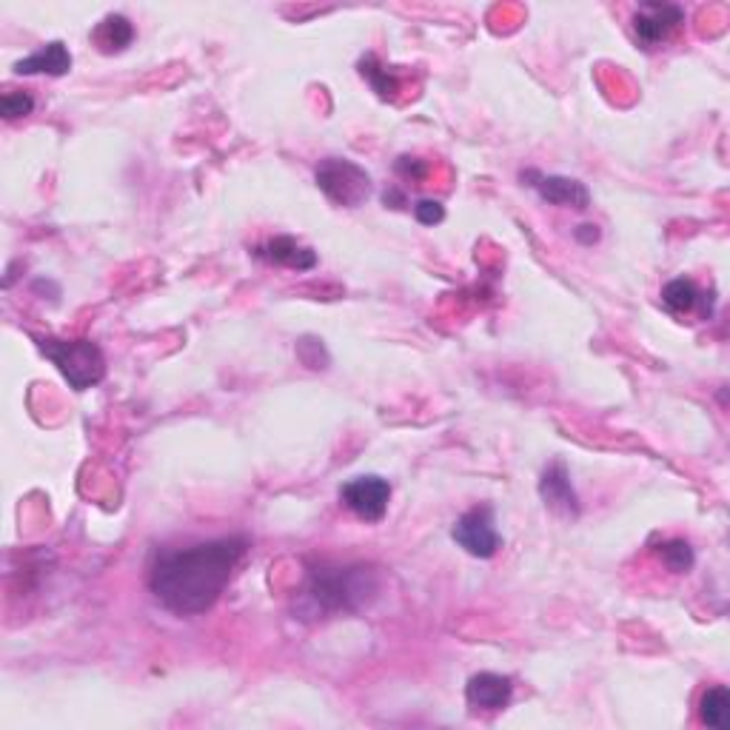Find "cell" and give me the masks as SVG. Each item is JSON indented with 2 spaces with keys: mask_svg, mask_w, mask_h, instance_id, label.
Here are the masks:
<instances>
[{
  "mask_svg": "<svg viewBox=\"0 0 730 730\" xmlns=\"http://www.w3.org/2000/svg\"><path fill=\"white\" fill-rule=\"evenodd\" d=\"M246 551L249 537H221L191 548L160 551L149 568V591L172 614H205L223 596Z\"/></svg>",
  "mask_w": 730,
  "mask_h": 730,
  "instance_id": "6da1fadb",
  "label": "cell"
},
{
  "mask_svg": "<svg viewBox=\"0 0 730 730\" xmlns=\"http://www.w3.org/2000/svg\"><path fill=\"white\" fill-rule=\"evenodd\" d=\"M380 591V577L372 565H314L305 579V602L314 614L337 616L368 608Z\"/></svg>",
  "mask_w": 730,
  "mask_h": 730,
  "instance_id": "7a4b0ae2",
  "label": "cell"
},
{
  "mask_svg": "<svg viewBox=\"0 0 730 730\" xmlns=\"http://www.w3.org/2000/svg\"><path fill=\"white\" fill-rule=\"evenodd\" d=\"M40 354L58 365V372L75 391L98 386L106 377V357L98 342L91 340H58V337H35Z\"/></svg>",
  "mask_w": 730,
  "mask_h": 730,
  "instance_id": "3957f363",
  "label": "cell"
},
{
  "mask_svg": "<svg viewBox=\"0 0 730 730\" xmlns=\"http://www.w3.org/2000/svg\"><path fill=\"white\" fill-rule=\"evenodd\" d=\"M317 186L328 200L345 209H357L372 194V177L354 160L328 158L317 166Z\"/></svg>",
  "mask_w": 730,
  "mask_h": 730,
  "instance_id": "277c9868",
  "label": "cell"
},
{
  "mask_svg": "<svg viewBox=\"0 0 730 730\" xmlns=\"http://www.w3.org/2000/svg\"><path fill=\"white\" fill-rule=\"evenodd\" d=\"M451 537L465 554L477 556V559H491L500 551L502 540L494 523V508L491 505H477V508L465 511L463 517L456 519L451 528Z\"/></svg>",
  "mask_w": 730,
  "mask_h": 730,
  "instance_id": "5b68a950",
  "label": "cell"
},
{
  "mask_svg": "<svg viewBox=\"0 0 730 730\" xmlns=\"http://www.w3.org/2000/svg\"><path fill=\"white\" fill-rule=\"evenodd\" d=\"M340 500L363 523H380L386 517L388 502H391V482L377 474L354 477L340 488Z\"/></svg>",
  "mask_w": 730,
  "mask_h": 730,
  "instance_id": "8992f818",
  "label": "cell"
},
{
  "mask_svg": "<svg viewBox=\"0 0 730 730\" xmlns=\"http://www.w3.org/2000/svg\"><path fill=\"white\" fill-rule=\"evenodd\" d=\"M682 23L684 9L677 7V3H639V9L631 17L633 38L645 49L665 43Z\"/></svg>",
  "mask_w": 730,
  "mask_h": 730,
  "instance_id": "52a82bcc",
  "label": "cell"
},
{
  "mask_svg": "<svg viewBox=\"0 0 730 730\" xmlns=\"http://www.w3.org/2000/svg\"><path fill=\"white\" fill-rule=\"evenodd\" d=\"M519 177H523V182H528V186L551 205H565V209H579V212L591 205V191H588V186L586 182L574 180V177L542 175L537 168H528V172H523Z\"/></svg>",
  "mask_w": 730,
  "mask_h": 730,
  "instance_id": "ba28073f",
  "label": "cell"
},
{
  "mask_svg": "<svg viewBox=\"0 0 730 730\" xmlns=\"http://www.w3.org/2000/svg\"><path fill=\"white\" fill-rule=\"evenodd\" d=\"M540 496L545 502L548 508L554 511V514H563V517H579V496L570 486L568 468L565 463H551L542 471L540 479Z\"/></svg>",
  "mask_w": 730,
  "mask_h": 730,
  "instance_id": "9c48e42d",
  "label": "cell"
},
{
  "mask_svg": "<svg viewBox=\"0 0 730 730\" xmlns=\"http://www.w3.org/2000/svg\"><path fill=\"white\" fill-rule=\"evenodd\" d=\"M511 696H514L511 677L491 674V670L474 674L468 684H465V700L471 707H479V710H502V707H508Z\"/></svg>",
  "mask_w": 730,
  "mask_h": 730,
  "instance_id": "30bf717a",
  "label": "cell"
},
{
  "mask_svg": "<svg viewBox=\"0 0 730 730\" xmlns=\"http://www.w3.org/2000/svg\"><path fill=\"white\" fill-rule=\"evenodd\" d=\"M254 257L266 260L272 266H286L297 268V272H309V268L317 266V251L309 249V246H300L294 237L280 235L266 240L263 246L254 249Z\"/></svg>",
  "mask_w": 730,
  "mask_h": 730,
  "instance_id": "8fae6325",
  "label": "cell"
},
{
  "mask_svg": "<svg viewBox=\"0 0 730 730\" xmlns=\"http://www.w3.org/2000/svg\"><path fill=\"white\" fill-rule=\"evenodd\" d=\"M710 297L714 294H705L691 277H677V280L665 282V289H662V303L674 314H691L693 309H700L702 317H710L714 314Z\"/></svg>",
  "mask_w": 730,
  "mask_h": 730,
  "instance_id": "7c38bea8",
  "label": "cell"
},
{
  "mask_svg": "<svg viewBox=\"0 0 730 730\" xmlns=\"http://www.w3.org/2000/svg\"><path fill=\"white\" fill-rule=\"evenodd\" d=\"M12 68H15V75L63 77L68 75V68H72V54H68L63 40H52V43L40 46L38 52H32L29 58L17 61Z\"/></svg>",
  "mask_w": 730,
  "mask_h": 730,
  "instance_id": "4fadbf2b",
  "label": "cell"
},
{
  "mask_svg": "<svg viewBox=\"0 0 730 730\" xmlns=\"http://www.w3.org/2000/svg\"><path fill=\"white\" fill-rule=\"evenodd\" d=\"M91 40H95V46H98L103 54H117L135 40V26H131V21L126 15L112 12V15H106L98 26H95Z\"/></svg>",
  "mask_w": 730,
  "mask_h": 730,
  "instance_id": "5bb4252c",
  "label": "cell"
},
{
  "mask_svg": "<svg viewBox=\"0 0 730 730\" xmlns=\"http://www.w3.org/2000/svg\"><path fill=\"white\" fill-rule=\"evenodd\" d=\"M728 714H730V693L725 684H714L702 693L700 700V719L707 728L722 730L728 728Z\"/></svg>",
  "mask_w": 730,
  "mask_h": 730,
  "instance_id": "9a60e30c",
  "label": "cell"
},
{
  "mask_svg": "<svg viewBox=\"0 0 730 730\" xmlns=\"http://www.w3.org/2000/svg\"><path fill=\"white\" fill-rule=\"evenodd\" d=\"M360 75L368 77V84L374 86V91L380 95V98H391L400 84H397V77L388 72L386 66H380V61L374 58V54H365L363 61H360Z\"/></svg>",
  "mask_w": 730,
  "mask_h": 730,
  "instance_id": "2e32d148",
  "label": "cell"
},
{
  "mask_svg": "<svg viewBox=\"0 0 730 730\" xmlns=\"http://www.w3.org/2000/svg\"><path fill=\"white\" fill-rule=\"evenodd\" d=\"M659 556L665 568L674 570V574H684V570H691L693 563H696V554H693L691 542L684 540H668L659 545Z\"/></svg>",
  "mask_w": 730,
  "mask_h": 730,
  "instance_id": "e0dca14e",
  "label": "cell"
},
{
  "mask_svg": "<svg viewBox=\"0 0 730 730\" xmlns=\"http://www.w3.org/2000/svg\"><path fill=\"white\" fill-rule=\"evenodd\" d=\"M35 109V98H32L29 91H17V89H7L3 91V98H0V112L7 121H17V117H26Z\"/></svg>",
  "mask_w": 730,
  "mask_h": 730,
  "instance_id": "ac0fdd59",
  "label": "cell"
},
{
  "mask_svg": "<svg viewBox=\"0 0 730 730\" xmlns=\"http://www.w3.org/2000/svg\"><path fill=\"white\" fill-rule=\"evenodd\" d=\"M414 217L423 226H437V223L445 221V205L440 200H417L414 203Z\"/></svg>",
  "mask_w": 730,
  "mask_h": 730,
  "instance_id": "d6986e66",
  "label": "cell"
},
{
  "mask_svg": "<svg viewBox=\"0 0 730 730\" xmlns=\"http://www.w3.org/2000/svg\"><path fill=\"white\" fill-rule=\"evenodd\" d=\"M397 175L408 177V180H423V177L428 175V166L423 163V160L417 158H408V154H403V158L397 160Z\"/></svg>",
  "mask_w": 730,
  "mask_h": 730,
  "instance_id": "ffe728a7",
  "label": "cell"
},
{
  "mask_svg": "<svg viewBox=\"0 0 730 730\" xmlns=\"http://www.w3.org/2000/svg\"><path fill=\"white\" fill-rule=\"evenodd\" d=\"M574 237H577V240L582 246H593V243H596V240H600V228L591 226V223H586V226H577Z\"/></svg>",
  "mask_w": 730,
  "mask_h": 730,
  "instance_id": "44dd1931",
  "label": "cell"
},
{
  "mask_svg": "<svg viewBox=\"0 0 730 730\" xmlns=\"http://www.w3.org/2000/svg\"><path fill=\"white\" fill-rule=\"evenodd\" d=\"M382 200H386V205H394V209L405 205V194L400 189H388L386 194H382Z\"/></svg>",
  "mask_w": 730,
  "mask_h": 730,
  "instance_id": "7402d4cb",
  "label": "cell"
}]
</instances>
